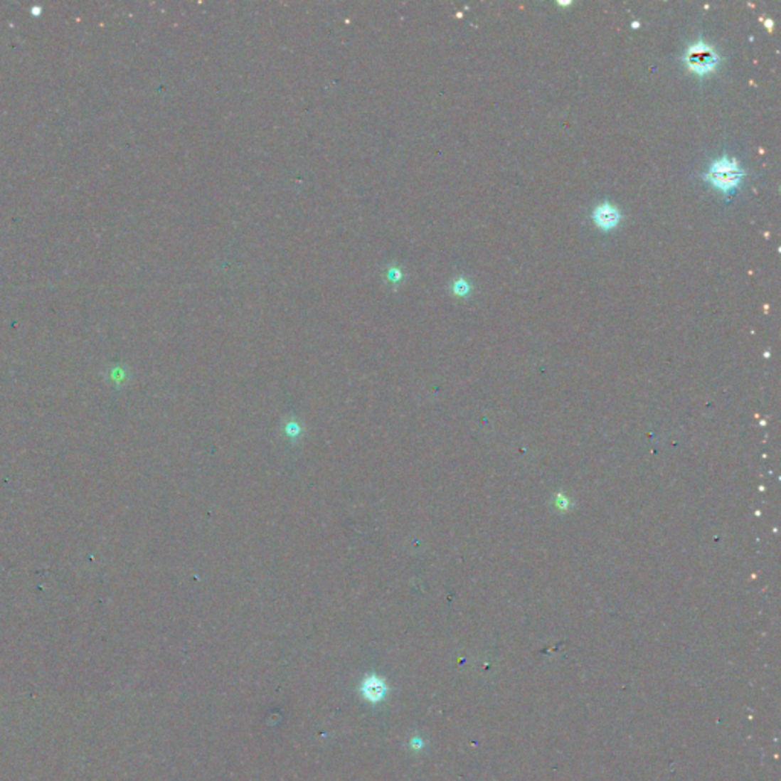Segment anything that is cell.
<instances>
[{
	"instance_id": "1",
	"label": "cell",
	"mask_w": 781,
	"mask_h": 781,
	"mask_svg": "<svg viewBox=\"0 0 781 781\" xmlns=\"http://www.w3.org/2000/svg\"><path fill=\"white\" fill-rule=\"evenodd\" d=\"M745 177V171L738 166L737 161H731L730 157H721L711 164L708 173L705 174V179L708 181L714 188L721 189L722 193L730 194L740 184L742 179Z\"/></svg>"
},
{
	"instance_id": "2",
	"label": "cell",
	"mask_w": 781,
	"mask_h": 781,
	"mask_svg": "<svg viewBox=\"0 0 781 781\" xmlns=\"http://www.w3.org/2000/svg\"><path fill=\"white\" fill-rule=\"evenodd\" d=\"M684 63L691 72L698 73V75H706L719 65V55L716 54V51L710 45L698 41V43H693L685 51Z\"/></svg>"
},
{
	"instance_id": "3",
	"label": "cell",
	"mask_w": 781,
	"mask_h": 781,
	"mask_svg": "<svg viewBox=\"0 0 781 781\" xmlns=\"http://www.w3.org/2000/svg\"><path fill=\"white\" fill-rule=\"evenodd\" d=\"M620 217L621 216L618 213V209L614 208V206H610L609 203L600 205L594 211V220H595L597 226H600L601 229H605V230L615 228L620 223Z\"/></svg>"
},
{
	"instance_id": "4",
	"label": "cell",
	"mask_w": 781,
	"mask_h": 781,
	"mask_svg": "<svg viewBox=\"0 0 781 781\" xmlns=\"http://www.w3.org/2000/svg\"><path fill=\"white\" fill-rule=\"evenodd\" d=\"M385 689H383V684L377 681L376 678H369L365 684H363V693L366 694V698L373 699V701H377L382 698Z\"/></svg>"
},
{
	"instance_id": "5",
	"label": "cell",
	"mask_w": 781,
	"mask_h": 781,
	"mask_svg": "<svg viewBox=\"0 0 781 781\" xmlns=\"http://www.w3.org/2000/svg\"><path fill=\"white\" fill-rule=\"evenodd\" d=\"M388 280L389 282H400V280H402V270L397 267L388 269Z\"/></svg>"
},
{
	"instance_id": "6",
	"label": "cell",
	"mask_w": 781,
	"mask_h": 781,
	"mask_svg": "<svg viewBox=\"0 0 781 781\" xmlns=\"http://www.w3.org/2000/svg\"><path fill=\"white\" fill-rule=\"evenodd\" d=\"M453 290H455V293H458V294H466V293L469 292V284H467L466 281L459 280V281L455 282V286H453Z\"/></svg>"
}]
</instances>
